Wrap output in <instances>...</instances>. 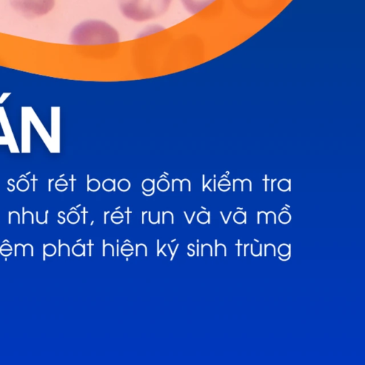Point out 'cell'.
Returning a JSON list of instances; mask_svg holds the SVG:
<instances>
[{"instance_id":"52a82bcc","label":"cell","mask_w":365,"mask_h":365,"mask_svg":"<svg viewBox=\"0 0 365 365\" xmlns=\"http://www.w3.org/2000/svg\"><path fill=\"white\" fill-rule=\"evenodd\" d=\"M59 107H51V138L54 147L59 153Z\"/></svg>"},{"instance_id":"ba28073f","label":"cell","mask_w":365,"mask_h":365,"mask_svg":"<svg viewBox=\"0 0 365 365\" xmlns=\"http://www.w3.org/2000/svg\"><path fill=\"white\" fill-rule=\"evenodd\" d=\"M184 8L191 14H195L216 0H180Z\"/></svg>"},{"instance_id":"5b68a950","label":"cell","mask_w":365,"mask_h":365,"mask_svg":"<svg viewBox=\"0 0 365 365\" xmlns=\"http://www.w3.org/2000/svg\"><path fill=\"white\" fill-rule=\"evenodd\" d=\"M26 114L29 117V119L31 123L34 125L35 130L41 137V140L46 145V148L49 150L50 153H57L51 136L49 135L43 123L40 120L39 118L31 106H24L23 107Z\"/></svg>"},{"instance_id":"8992f818","label":"cell","mask_w":365,"mask_h":365,"mask_svg":"<svg viewBox=\"0 0 365 365\" xmlns=\"http://www.w3.org/2000/svg\"><path fill=\"white\" fill-rule=\"evenodd\" d=\"M23 153L31 152V122L26 112L21 107V148Z\"/></svg>"},{"instance_id":"277c9868","label":"cell","mask_w":365,"mask_h":365,"mask_svg":"<svg viewBox=\"0 0 365 365\" xmlns=\"http://www.w3.org/2000/svg\"><path fill=\"white\" fill-rule=\"evenodd\" d=\"M0 145H8L11 153H20L7 115L3 106H0Z\"/></svg>"},{"instance_id":"8fae6325","label":"cell","mask_w":365,"mask_h":365,"mask_svg":"<svg viewBox=\"0 0 365 365\" xmlns=\"http://www.w3.org/2000/svg\"><path fill=\"white\" fill-rule=\"evenodd\" d=\"M105 185H107L106 187H104L105 188H112L113 187V182L110 181H107L104 182Z\"/></svg>"},{"instance_id":"30bf717a","label":"cell","mask_w":365,"mask_h":365,"mask_svg":"<svg viewBox=\"0 0 365 365\" xmlns=\"http://www.w3.org/2000/svg\"><path fill=\"white\" fill-rule=\"evenodd\" d=\"M98 182L96 181V180H92L91 182H90V187L96 190L98 187Z\"/></svg>"},{"instance_id":"3957f363","label":"cell","mask_w":365,"mask_h":365,"mask_svg":"<svg viewBox=\"0 0 365 365\" xmlns=\"http://www.w3.org/2000/svg\"><path fill=\"white\" fill-rule=\"evenodd\" d=\"M14 9L23 16L34 18L48 13L55 0H10Z\"/></svg>"},{"instance_id":"6da1fadb","label":"cell","mask_w":365,"mask_h":365,"mask_svg":"<svg viewBox=\"0 0 365 365\" xmlns=\"http://www.w3.org/2000/svg\"><path fill=\"white\" fill-rule=\"evenodd\" d=\"M70 40L76 45H98L117 43L120 40L118 31L101 20H86L76 26Z\"/></svg>"},{"instance_id":"9c48e42d","label":"cell","mask_w":365,"mask_h":365,"mask_svg":"<svg viewBox=\"0 0 365 365\" xmlns=\"http://www.w3.org/2000/svg\"><path fill=\"white\" fill-rule=\"evenodd\" d=\"M10 94V93H4L0 97V103H2Z\"/></svg>"},{"instance_id":"7a4b0ae2","label":"cell","mask_w":365,"mask_h":365,"mask_svg":"<svg viewBox=\"0 0 365 365\" xmlns=\"http://www.w3.org/2000/svg\"><path fill=\"white\" fill-rule=\"evenodd\" d=\"M172 0H118V8L124 17L143 22L156 19L169 9Z\"/></svg>"}]
</instances>
